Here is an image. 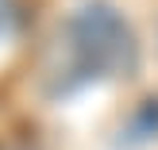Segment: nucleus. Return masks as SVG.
I'll list each match as a JSON object with an SVG mask.
<instances>
[{"label":"nucleus","instance_id":"obj_1","mask_svg":"<svg viewBox=\"0 0 158 150\" xmlns=\"http://www.w3.org/2000/svg\"><path fill=\"white\" fill-rule=\"evenodd\" d=\"M139 69V43L123 12L108 0H81L62 31V66L50 92H73L89 81L131 77Z\"/></svg>","mask_w":158,"mask_h":150},{"label":"nucleus","instance_id":"obj_2","mask_svg":"<svg viewBox=\"0 0 158 150\" xmlns=\"http://www.w3.org/2000/svg\"><path fill=\"white\" fill-rule=\"evenodd\" d=\"M131 131H135L139 139H151V135H158V96L143 100V108H139V112L131 116Z\"/></svg>","mask_w":158,"mask_h":150},{"label":"nucleus","instance_id":"obj_3","mask_svg":"<svg viewBox=\"0 0 158 150\" xmlns=\"http://www.w3.org/2000/svg\"><path fill=\"white\" fill-rule=\"evenodd\" d=\"M23 4L19 0H0V35H15L23 27Z\"/></svg>","mask_w":158,"mask_h":150}]
</instances>
